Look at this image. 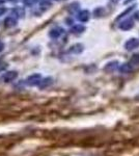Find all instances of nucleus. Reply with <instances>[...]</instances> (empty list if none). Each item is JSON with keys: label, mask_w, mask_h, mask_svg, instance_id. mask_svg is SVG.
Masks as SVG:
<instances>
[{"label": "nucleus", "mask_w": 139, "mask_h": 156, "mask_svg": "<svg viewBox=\"0 0 139 156\" xmlns=\"http://www.w3.org/2000/svg\"><path fill=\"white\" fill-rule=\"evenodd\" d=\"M42 75L41 74H32L30 75V76H28L25 79V83H26L27 85H29V87H39L40 83H41L42 81Z\"/></svg>", "instance_id": "1"}, {"label": "nucleus", "mask_w": 139, "mask_h": 156, "mask_svg": "<svg viewBox=\"0 0 139 156\" xmlns=\"http://www.w3.org/2000/svg\"><path fill=\"white\" fill-rule=\"evenodd\" d=\"M64 28H61V27H54V28H52L51 30L49 31V37H51L53 40H56L58 39L59 37H61L62 34H64Z\"/></svg>", "instance_id": "2"}, {"label": "nucleus", "mask_w": 139, "mask_h": 156, "mask_svg": "<svg viewBox=\"0 0 139 156\" xmlns=\"http://www.w3.org/2000/svg\"><path fill=\"white\" fill-rule=\"evenodd\" d=\"M17 77H18L17 71H7L3 74L2 79L4 80V82L9 83V82H12V81H14V80H16Z\"/></svg>", "instance_id": "3"}, {"label": "nucleus", "mask_w": 139, "mask_h": 156, "mask_svg": "<svg viewBox=\"0 0 139 156\" xmlns=\"http://www.w3.org/2000/svg\"><path fill=\"white\" fill-rule=\"evenodd\" d=\"M118 27H120L122 30H130L134 27V21L130 18L126 19V20H123V21L120 22V24Z\"/></svg>", "instance_id": "4"}, {"label": "nucleus", "mask_w": 139, "mask_h": 156, "mask_svg": "<svg viewBox=\"0 0 139 156\" xmlns=\"http://www.w3.org/2000/svg\"><path fill=\"white\" fill-rule=\"evenodd\" d=\"M90 17V12L87 11V9H83V11H80L77 15V19L79 20L80 22H87L89 20Z\"/></svg>", "instance_id": "5"}, {"label": "nucleus", "mask_w": 139, "mask_h": 156, "mask_svg": "<svg viewBox=\"0 0 139 156\" xmlns=\"http://www.w3.org/2000/svg\"><path fill=\"white\" fill-rule=\"evenodd\" d=\"M3 23L6 28H12V27H15L17 25V19L12 16H9V17H7V18H5Z\"/></svg>", "instance_id": "6"}, {"label": "nucleus", "mask_w": 139, "mask_h": 156, "mask_svg": "<svg viewBox=\"0 0 139 156\" xmlns=\"http://www.w3.org/2000/svg\"><path fill=\"white\" fill-rule=\"evenodd\" d=\"M125 46H126V48H127V50H133V49H135L136 47L139 46V41L137 39H130L126 43Z\"/></svg>", "instance_id": "7"}, {"label": "nucleus", "mask_w": 139, "mask_h": 156, "mask_svg": "<svg viewBox=\"0 0 139 156\" xmlns=\"http://www.w3.org/2000/svg\"><path fill=\"white\" fill-rule=\"evenodd\" d=\"M53 83V78L52 77H46V78H43L41 83H40L39 87L40 89H46V87H50Z\"/></svg>", "instance_id": "8"}, {"label": "nucleus", "mask_w": 139, "mask_h": 156, "mask_svg": "<svg viewBox=\"0 0 139 156\" xmlns=\"http://www.w3.org/2000/svg\"><path fill=\"white\" fill-rule=\"evenodd\" d=\"M85 30V26L82 24H77V25H74V26L71 28V34H82L83 31Z\"/></svg>", "instance_id": "9"}, {"label": "nucleus", "mask_w": 139, "mask_h": 156, "mask_svg": "<svg viewBox=\"0 0 139 156\" xmlns=\"http://www.w3.org/2000/svg\"><path fill=\"white\" fill-rule=\"evenodd\" d=\"M12 15H14L12 17H15V18H23L25 15V11L23 7H15L12 9Z\"/></svg>", "instance_id": "10"}, {"label": "nucleus", "mask_w": 139, "mask_h": 156, "mask_svg": "<svg viewBox=\"0 0 139 156\" xmlns=\"http://www.w3.org/2000/svg\"><path fill=\"white\" fill-rule=\"evenodd\" d=\"M69 51L72 52V53H74V54L81 53V52L83 51V45L82 44H75V45H73V46L70 48Z\"/></svg>", "instance_id": "11"}, {"label": "nucleus", "mask_w": 139, "mask_h": 156, "mask_svg": "<svg viewBox=\"0 0 139 156\" xmlns=\"http://www.w3.org/2000/svg\"><path fill=\"white\" fill-rule=\"evenodd\" d=\"M50 6H51V2L49 0H41L40 1V7L42 11H47Z\"/></svg>", "instance_id": "12"}, {"label": "nucleus", "mask_w": 139, "mask_h": 156, "mask_svg": "<svg viewBox=\"0 0 139 156\" xmlns=\"http://www.w3.org/2000/svg\"><path fill=\"white\" fill-rule=\"evenodd\" d=\"M69 11L71 12H76L79 9V3L78 2H73V3H71L70 5H69Z\"/></svg>", "instance_id": "13"}, {"label": "nucleus", "mask_w": 139, "mask_h": 156, "mask_svg": "<svg viewBox=\"0 0 139 156\" xmlns=\"http://www.w3.org/2000/svg\"><path fill=\"white\" fill-rule=\"evenodd\" d=\"M93 15H95V17H102L103 15H104V9H102V7H98V9H95V12H93Z\"/></svg>", "instance_id": "14"}, {"label": "nucleus", "mask_w": 139, "mask_h": 156, "mask_svg": "<svg viewBox=\"0 0 139 156\" xmlns=\"http://www.w3.org/2000/svg\"><path fill=\"white\" fill-rule=\"evenodd\" d=\"M116 68V62H109V64L107 65L105 68H104V70L105 71H111V70H114Z\"/></svg>", "instance_id": "15"}, {"label": "nucleus", "mask_w": 139, "mask_h": 156, "mask_svg": "<svg viewBox=\"0 0 139 156\" xmlns=\"http://www.w3.org/2000/svg\"><path fill=\"white\" fill-rule=\"evenodd\" d=\"M131 64L132 65H139V54H134L131 58Z\"/></svg>", "instance_id": "16"}, {"label": "nucleus", "mask_w": 139, "mask_h": 156, "mask_svg": "<svg viewBox=\"0 0 139 156\" xmlns=\"http://www.w3.org/2000/svg\"><path fill=\"white\" fill-rule=\"evenodd\" d=\"M36 2V0H23V3L25 4L26 6H31Z\"/></svg>", "instance_id": "17"}, {"label": "nucleus", "mask_w": 139, "mask_h": 156, "mask_svg": "<svg viewBox=\"0 0 139 156\" xmlns=\"http://www.w3.org/2000/svg\"><path fill=\"white\" fill-rule=\"evenodd\" d=\"M134 7H135V5L131 6V7H130V9H127V11H125V12H123V14H120V16H118V17H117V20H120V18H122V17H125V16H126V15H127V14H128V12H130L131 11H132V9H134Z\"/></svg>", "instance_id": "18"}, {"label": "nucleus", "mask_w": 139, "mask_h": 156, "mask_svg": "<svg viewBox=\"0 0 139 156\" xmlns=\"http://www.w3.org/2000/svg\"><path fill=\"white\" fill-rule=\"evenodd\" d=\"M7 68V65L5 64V62H0V72L4 71Z\"/></svg>", "instance_id": "19"}, {"label": "nucleus", "mask_w": 139, "mask_h": 156, "mask_svg": "<svg viewBox=\"0 0 139 156\" xmlns=\"http://www.w3.org/2000/svg\"><path fill=\"white\" fill-rule=\"evenodd\" d=\"M5 12H6V9H5V7H2V6H0V17H1L2 15H4V14H5Z\"/></svg>", "instance_id": "20"}, {"label": "nucleus", "mask_w": 139, "mask_h": 156, "mask_svg": "<svg viewBox=\"0 0 139 156\" xmlns=\"http://www.w3.org/2000/svg\"><path fill=\"white\" fill-rule=\"evenodd\" d=\"M4 50V43L2 41H0V52H2Z\"/></svg>", "instance_id": "21"}, {"label": "nucleus", "mask_w": 139, "mask_h": 156, "mask_svg": "<svg viewBox=\"0 0 139 156\" xmlns=\"http://www.w3.org/2000/svg\"><path fill=\"white\" fill-rule=\"evenodd\" d=\"M67 22H68V23H67L68 25L73 24V20H72V19H68V20H67Z\"/></svg>", "instance_id": "22"}, {"label": "nucleus", "mask_w": 139, "mask_h": 156, "mask_svg": "<svg viewBox=\"0 0 139 156\" xmlns=\"http://www.w3.org/2000/svg\"><path fill=\"white\" fill-rule=\"evenodd\" d=\"M5 1H6V0H0V4L3 3V2H5Z\"/></svg>", "instance_id": "23"}, {"label": "nucleus", "mask_w": 139, "mask_h": 156, "mask_svg": "<svg viewBox=\"0 0 139 156\" xmlns=\"http://www.w3.org/2000/svg\"><path fill=\"white\" fill-rule=\"evenodd\" d=\"M111 1H113V2H117V1H120V0H111Z\"/></svg>", "instance_id": "24"}, {"label": "nucleus", "mask_w": 139, "mask_h": 156, "mask_svg": "<svg viewBox=\"0 0 139 156\" xmlns=\"http://www.w3.org/2000/svg\"><path fill=\"white\" fill-rule=\"evenodd\" d=\"M9 1H19V0H9Z\"/></svg>", "instance_id": "25"}]
</instances>
